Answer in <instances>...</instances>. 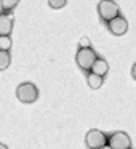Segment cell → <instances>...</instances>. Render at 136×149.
I'll return each instance as SVG.
<instances>
[{
  "label": "cell",
  "mask_w": 136,
  "mask_h": 149,
  "mask_svg": "<svg viewBox=\"0 0 136 149\" xmlns=\"http://www.w3.org/2000/svg\"><path fill=\"white\" fill-rule=\"evenodd\" d=\"M109 146L112 149H130L131 146V139L126 133L123 132H117L114 135H110L109 138Z\"/></svg>",
  "instance_id": "cell-5"
},
{
  "label": "cell",
  "mask_w": 136,
  "mask_h": 149,
  "mask_svg": "<svg viewBox=\"0 0 136 149\" xmlns=\"http://www.w3.org/2000/svg\"><path fill=\"white\" fill-rule=\"evenodd\" d=\"M11 48V39L10 37H0V50L2 52H8Z\"/></svg>",
  "instance_id": "cell-11"
},
{
  "label": "cell",
  "mask_w": 136,
  "mask_h": 149,
  "mask_svg": "<svg viewBox=\"0 0 136 149\" xmlns=\"http://www.w3.org/2000/svg\"><path fill=\"white\" fill-rule=\"evenodd\" d=\"M109 31L114 36H123V34H126V31H128V23H126L125 18L117 16V18H114L112 21H109Z\"/></svg>",
  "instance_id": "cell-6"
},
{
  "label": "cell",
  "mask_w": 136,
  "mask_h": 149,
  "mask_svg": "<svg viewBox=\"0 0 136 149\" xmlns=\"http://www.w3.org/2000/svg\"><path fill=\"white\" fill-rule=\"evenodd\" d=\"M99 149H112L110 146H103V148H99Z\"/></svg>",
  "instance_id": "cell-17"
},
{
  "label": "cell",
  "mask_w": 136,
  "mask_h": 149,
  "mask_svg": "<svg viewBox=\"0 0 136 149\" xmlns=\"http://www.w3.org/2000/svg\"><path fill=\"white\" fill-rule=\"evenodd\" d=\"M13 29V18L8 15H0V37H7Z\"/></svg>",
  "instance_id": "cell-7"
},
{
  "label": "cell",
  "mask_w": 136,
  "mask_h": 149,
  "mask_svg": "<svg viewBox=\"0 0 136 149\" xmlns=\"http://www.w3.org/2000/svg\"><path fill=\"white\" fill-rule=\"evenodd\" d=\"M90 71L93 72V74H96V75H101V77H104V75L107 74V71H109V64H107L106 59L98 58L96 61H94L93 68H91Z\"/></svg>",
  "instance_id": "cell-8"
},
{
  "label": "cell",
  "mask_w": 136,
  "mask_h": 149,
  "mask_svg": "<svg viewBox=\"0 0 136 149\" xmlns=\"http://www.w3.org/2000/svg\"><path fill=\"white\" fill-rule=\"evenodd\" d=\"M0 149H8V148H7V146H5V144H3V143H0Z\"/></svg>",
  "instance_id": "cell-16"
},
{
  "label": "cell",
  "mask_w": 136,
  "mask_h": 149,
  "mask_svg": "<svg viewBox=\"0 0 136 149\" xmlns=\"http://www.w3.org/2000/svg\"><path fill=\"white\" fill-rule=\"evenodd\" d=\"M98 13L104 21H112L114 18L119 16V5L114 0H101L98 3Z\"/></svg>",
  "instance_id": "cell-2"
},
{
  "label": "cell",
  "mask_w": 136,
  "mask_h": 149,
  "mask_svg": "<svg viewBox=\"0 0 136 149\" xmlns=\"http://www.w3.org/2000/svg\"><path fill=\"white\" fill-rule=\"evenodd\" d=\"M0 2H2V8L3 10H13L19 3V0H0Z\"/></svg>",
  "instance_id": "cell-12"
},
{
  "label": "cell",
  "mask_w": 136,
  "mask_h": 149,
  "mask_svg": "<svg viewBox=\"0 0 136 149\" xmlns=\"http://www.w3.org/2000/svg\"><path fill=\"white\" fill-rule=\"evenodd\" d=\"M66 3H67V0H48V5L51 8H55V10L66 7Z\"/></svg>",
  "instance_id": "cell-13"
},
{
  "label": "cell",
  "mask_w": 136,
  "mask_h": 149,
  "mask_svg": "<svg viewBox=\"0 0 136 149\" xmlns=\"http://www.w3.org/2000/svg\"><path fill=\"white\" fill-rule=\"evenodd\" d=\"M88 87L91 88V90H98V88H101V85H103V77L101 75H96V74H88Z\"/></svg>",
  "instance_id": "cell-9"
},
{
  "label": "cell",
  "mask_w": 136,
  "mask_h": 149,
  "mask_svg": "<svg viewBox=\"0 0 136 149\" xmlns=\"http://www.w3.org/2000/svg\"><path fill=\"white\" fill-rule=\"evenodd\" d=\"M131 75H133V79L136 80V63L133 64V68H131Z\"/></svg>",
  "instance_id": "cell-15"
},
{
  "label": "cell",
  "mask_w": 136,
  "mask_h": 149,
  "mask_svg": "<svg viewBox=\"0 0 136 149\" xmlns=\"http://www.w3.org/2000/svg\"><path fill=\"white\" fill-rule=\"evenodd\" d=\"M10 63H11L10 53H8V52H2V50H0V71H5V69H8Z\"/></svg>",
  "instance_id": "cell-10"
},
{
  "label": "cell",
  "mask_w": 136,
  "mask_h": 149,
  "mask_svg": "<svg viewBox=\"0 0 136 149\" xmlns=\"http://www.w3.org/2000/svg\"><path fill=\"white\" fill-rule=\"evenodd\" d=\"M106 135H104L103 132H99V130L96 128H91L88 130L87 136H85V143H87V146L90 149H99L103 148V146H106Z\"/></svg>",
  "instance_id": "cell-4"
},
{
  "label": "cell",
  "mask_w": 136,
  "mask_h": 149,
  "mask_svg": "<svg viewBox=\"0 0 136 149\" xmlns=\"http://www.w3.org/2000/svg\"><path fill=\"white\" fill-rule=\"evenodd\" d=\"M90 45H91V42L88 37H82L80 39V48H90Z\"/></svg>",
  "instance_id": "cell-14"
},
{
  "label": "cell",
  "mask_w": 136,
  "mask_h": 149,
  "mask_svg": "<svg viewBox=\"0 0 136 149\" xmlns=\"http://www.w3.org/2000/svg\"><path fill=\"white\" fill-rule=\"evenodd\" d=\"M16 96L21 103L31 104V103H34V101H37V98H39V90H37V87L34 84L26 82V84H21L19 87L16 88Z\"/></svg>",
  "instance_id": "cell-1"
},
{
  "label": "cell",
  "mask_w": 136,
  "mask_h": 149,
  "mask_svg": "<svg viewBox=\"0 0 136 149\" xmlns=\"http://www.w3.org/2000/svg\"><path fill=\"white\" fill-rule=\"evenodd\" d=\"M75 59H77V64L80 66L82 69H91L94 64V61L98 59L96 53L93 52L91 48H80L77 52V56H75Z\"/></svg>",
  "instance_id": "cell-3"
}]
</instances>
